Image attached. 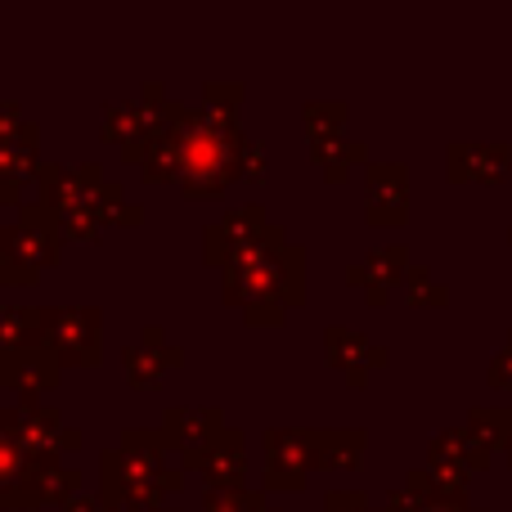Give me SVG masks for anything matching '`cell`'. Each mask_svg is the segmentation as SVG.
Returning a JSON list of instances; mask_svg holds the SVG:
<instances>
[{"label":"cell","mask_w":512,"mask_h":512,"mask_svg":"<svg viewBox=\"0 0 512 512\" xmlns=\"http://www.w3.org/2000/svg\"><path fill=\"white\" fill-rule=\"evenodd\" d=\"M445 171L454 185H499L512 171L508 140H454L445 153Z\"/></svg>","instance_id":"11"},{"label":"cell","mask_w":512,"mask_h":512,"mask_svg":"<svg viewBox=\"0 0 512 512\" xmlns=\"http://www.w3.org/2000/svg\"><path fill=\"white\" fill-rule=\"evenodd\" d=\"M490 459H495V450H486V445L472 436V427H441V432L427 441V468H445V472H463V477H472V472L490 468Z\"/></svg>","instance_id":"17"},{"label":"cell","mask_w":512,"mask_h":512,"mask_svg":"<svg viewBox=\"0 0 512 512\" xmlns=\"http://www.w3.org/2000/svg\"><path fill=\"white\" fill-rule=\"evenodd\" d=\"M369 436L360 427H324L319 432V454H315V472H337V468H355L364 459Z\"/></svg>","instance_id":"21"},{"label":"cell","mask_w":512,"mask_h":512,"mask_svg":"<svg viewBox=\"0 0 512 512\" xmlns=\"http://www.w3.org/2000/svg\"><path fill=\"white\" fill-rule=\"evenodd\" d=\"M122 364H126V378H131L135 387H153V382H162L171 369L185 364V351L171 346L158 324H149L140 333V342L122 346Z\"/></svg>","instance_id":"16"},{"label":"cell","mask_w":512,"mask_h":512,"mask_svg":"<svg viewBox=\"0 0 512 512\" xmlns=\"http://www.w3.org/2000/svg\"><path fill=\"white\" fill-rule=\"evenodd\" d=\"M225 427L230 423H225L221 405H176V409H167V418H162V432H167L171 450L180 454L185 468L207 450V445L221 441Z\"/></svg>","instance_id":"10"},{"label":"cell","mask_w":512,"mask_h":512,"mask_svg":"<svg viewBox=\"0 0 512 512\" xmlns=\"http://www.w3.org/2000/svg\"><path fill=\"white\" fill-rule=\"evenodd\" d=\"M324 355L333 369L346 373L351 387H369V373L373 369H387L391 351L378 342H369L364 333H351V328H328L324 333Z\"/></svg>","instance_id":"15"},{"label":"cell","mask_w":512,"mask_h":512,"mask_svg":"<svg viewBox=\"0 0 512 512\" xmlns=\"http://www.w3.org/2000/svg\"><path fill=\"white\" fill-rule=\"evenodd\" d=\"M99 499L113 512L167 508L185 490V468L162 427H131L117 450L99 454Z\"/></svg>","instance_id":"2"},{"label":"cell","mask_w":512,"mask_h":512,"mask_svg":"<svg viewBox=\"0 0 512 512\" xmlns=\"http://www.w3.org/2000/svg\"><path fill=\"white\" fill-rule=\"evenodd\" d=\"M265 512H274V508H265Z\"/></svg>","instance_id":"35"},{"label":"cell","mask_w":512,"mask_h":512,"mask_svg":"<svg viewBox=\"0 0 512 512\" xmlns=\"http://www.w3.org/2000/svg\"><path fill=\"white\" fill-rule=\"evenodd\" d=\"M486 382H490V387H495V391H512V328H508L504 346H499V351H495V360H490Z\"/></svg>","instance_id":"30"},{"label":"cell","mask_w":512,"mask_h":512,"mask_svg":"<svg viewBox=\"0 0 512 512\" xmlns=\"http://www.w3.org/2000/svg\"><path fill=\"white\" fill-rule=\"evenodd\" d=\"M243 149H248V135H243V126H239V113L207 108V104L189 108L180 189H185L189 198L221 194L230 180H243Z\"/></svg>","instance_id":"3"},{"label":"cell","mask_w":512,"mask_h":512,"mask_svg":"<svg viewBox=\"0 0 512 512\" xmlns=\"http://www.w3.org/2000/svg\"><path fill=\"white\" fill-rule=\"evenodd\" d=\"M185 122H189V108L176 117V122L153 126L149 144H144V158H140L144 180H153V185L180 180V171H185Z\"/></svg>","instance_id":"19"},{"label":"cell","mask_w":512,"mask_h":512,"mask_svg":"<svg viewBox=\"0 0 512 512\" xmlns=\"http://www.w3.org/2000/svg\"><path fill=\"white\" fill-rule=\"evenodd\" d=\"M63 378V364L54 360L50 346H27V351H9L0 355V387L18 391L23 400L50 396Z\"/></svg>","instance_id":"13"},{"label":"cell","mask_w":512,"mask_h":512,"mask_svg":"<svg viewBox=\"0 0 512 512\" xmlns=\"http://www.w3.org/2000/svg\"><path fill=\"white\" fill-rule=\"evenodd\" d=\"M63 225L41 198L23 203L14 225L0 230V283H36V274L50 270L63 248Z\"/></svg>","instance_id":"4"},{"label":"cell","mask_w":512,"mask_h":512,"mask_svg":"<svg viewBox=\"0 0 512 512\" xmlns=\"http://www.w3.org/2000/svg\"><path fill=\"white\" fill-rule=\"evenodd\" d=\"M104 185L108 180H104L99 162H68V167H63V162H41V171H36V189H41L36 198H41L54 216L90 207Z\"/></svg>","instance_id":"8"},{"label":"cell","mask_w":512,"mask_h":512,"mask_svg":"<svg viewBox=\"0 0 512 512\" xmlns=\"http://www.w3.org/2000/svg\"><path fill=\"white\" fill-rule=\"evenodd\" d=\"M0 436L32 459H63V450H81V436L63 427V418L41 400H18L14 409H0Z\"/></svg>","instance_id":"6"},{"label":"cell","mask_w":512,"mask_h":512,"mask_svg":"<svg viewBox=\"0 0 512 512\" xmlns=\"http://www.w3.org/2000/svg\"><path fill=\"white\" fill-rule=\"evenodd\" d=\"M189 468H198L207 477V490H243L248 486V445L234 427H225V436L216 445H207Z\"/></svg>","instance_id":"18"},{"label":"cell","mask_w":512,"mask_h":512,"mask_svg":"<svg viewBox=\"0 0 512 512\" xmlns=\"http://www.w3.org/2000/svg\"><path fill=\"white\" fill-rule=\"evenodd\" d=\"M319 432L310 427H270L265 432V490H306V472L315 468Z\"/></svg>","instance_id":"7"},{"label":"cell","mask_w":512,"mask_h":512,"mask_svg":"<svg viewBox=\"0 0 512 512\" xmlns=\"http://www.w3.org/2000/svg\"><path fill=\"white\" fill-rule=\"evenodd\" d=\"M265 490H207L203 495V512H265Z\"/></svg>","instance_id":"27"},{"label":"cell","mask_w":512,"mask_h":512,"mask_svg":"<svg viewBox=\"0 0 512 512\" xmlns=\"http://www.w3.org/2000/svg\"><path fill=\"white\" fill-rule=\"evenodd\" d=\"M265 176V149L261 140L248 135V149H243V180H261Z\"/></svg>","instance_id":"32"},{"label":"cell","mask_w":512,"mask_h":512,"mask_svg":"<svg viewBox=\"0 0 512 512\" xmlns=\"http://www.w3.org/2000/svg\"><path fill=\"white\" fill-rule=\"evenodd\" d=\"M324 512H373L364 490H328L324 495Z\"/></svg>","instance_id":"31"},{"label":"cell","mask_w":512,"mask_h":512,"mask_svg":"<svg viewBox=\"0 0 512 512\" xmlns=\"http://www.w3.org/2000/svg\"><path fill=\"white\" fill-rule=\"evenodd\" d=\"M409 248L405 243H387V248H369L360 256V261L346 265V283H355V288H364V297H369V306H382V301L391 297V288L396 283H405L409 274Z\"/></svg>","instance_id":"14"},{"label":"cell","mask_w":512,"mask_h":512,"mask_svg":"<svg viewBox=\"0 0 512 512\" xmlns=\"http://www.w3.org/2000/svg\"><path fill=\"white\" fill-rule=\"evenodd\" d=\"M468 427L486 450L504 454L508 468H512V409L508 405H477L468 409Z\"/></svg>","instance_id":"24"},{"label":"cell","mask_w":512,"mask_h":512,"mask_svg":"<svg viewBox=\"0 0 512 512\" xmlns=\"http://www.w3.org/2000/svg\"><path fill=\"white\" fill-rule=\"evenodd\" d=\"M243 99H248V90H243L239 81H212V86H203V104H207V108H225V113H239Z\"/></svg>","instance_id":"29"},{"label":"cell","mask_w":512,"mask_h":512,"mask_svg":"<svg viewBox=\"0 0 512 512\" xmlns=\"http://www.w3.org/2000/svg\"><path fill=\"white\" fill-rule=\"evenodd\" d=\"M310 158L324 171V180H346L351 167H369V149L360 140H346V135H333V140H310Z\"/></svg>","instance_id":"23"},{"label":"cell","mask_w":512,"mask_h":512,"mask_svg":"<svg viewBox=\"0 0 512 512\" xmlns=\"http://www.w3.org/2000/svg\"><path fill=\"white\" fill-rule=\"evenodd\" d=\"M0 104H5V99H0Z\"/></svg>","instance_id":"36"},{"label":"cell","mask_w":512,"mask_h":512,"mask_svg":"<svg viewBox=\"0 0 512 512\" xmlns=\"http://www.w3.org/2000/svg\"><path fill=\"white\" fill-rule=\"evenodd\" d=\"M149 512H180L176 504H167V508H149Z\"/></svg>","instance_id":"33"},{"label":"cell","mask_w":512,"mask_h":512,"mask_svg":"<svg viewBox=\"0 0 512 512\" xmlns=\"http://www.w3.org/2000/svg\"><path fill=\"white\" fill-rule=\"evenodd\" d=\"M270 216H265V203H243V207H230L216 225L203 230V261L207 265H230L239 252H248L265 230H270Z\"/></svg>","instance_id":"9"},{"label":"cell","mask_w":512,"mask_h":512,"mask_svg":"<svg viewBox=\"0 0 512 512\" xmlns=\"http://www.w3.org/2000/svg\"><path fill=\"white\" fill-rule=\"evenodd\" d=\"M364 212L373 225L409 221V167L405 162H369L364 167Z\"/></svg>","instance_id":"12"},{"label":"cell","mask_w":512,"mask_h":512,"mask_svg":"<svg viewBox=\"0 0 512 512\" xmlns=\"http://www.w3.org/2000/svg\"><path fill=\"white\" fill-rule=\"evenodd\" d=\"M387 512H486V508H472L468 495H436V499H423L414 495L409 486H396L387 495Z\"/></svg>","instance_id":"25"},{"label":"cell","mask_w":512,"mask_h":512,"mask_svg":"<svg viewBox=\"0 0 512 512\" xmlns=\"http://www.w3.org/2000/svg\"><path fill=\"white\" fill-rule=\"evenodd\" d=\"M45 346V319L41 306H0V355Z\"/></svg>","instance_id":"22"},{"label":"cell","mask_w":512,"mask_h":512,"mask_svg":"<svg viewBox=\"0 0 512 512\" xmlns=\"http://www.w3.org/2000/svg\"><path fill=\"white\" fill-rule=\"evenodd\" d=\"M508 243H512V225H508Z\"/></svg>","instance_id":"34"},{"label":"cell","mask_w":512,"mask_h":512,"mask_svg":"<svg viewBox=\"0 0 512 512\" xmlns=\"http://www.w3.org/2000/svg\"><path fill=\"white\" fill-rule=\"evenodd\" d=\"M405 301H409V306H450V288H445V283L436 279L427 265H409Z\"/></svg>","instance_id":"26"},{"label":"cell","mask_w":512,"mask_h":512,"mask_svg":"<svg viewBox=\"0 0 512 512\" xmlns=\"http://www.w3.org/2000/svg\"><path fill=\"white\" fill-rule=\"evenodd\" d=\"M45 346L68 369H90L104 355V310L99 306H41Z\"/></svg>","instance_id":"5"},{"label":"cell","mask_w":512,"mask_h":512,"mask_svg":"<svg viewBox=\"0 0 512 512\" xmlns=\"http://www.w3.org/2000/svg\"><path fill=\"white\" fill-rule=\"evenodd\" d=\"M153 113L140 104V99H122V104H108L104 108V135L113 144H122V158L126 162H140L144 158V144L153 135Z\"/></svg>","instance_id":"20"},{"label":"cell","mask_w":512,"mask_h":512,"mask_svg":"<svg viewBox=\"0 0 512 512\" xmlns=\"http://www.w3.org/2000/svg\"><path fill=\"white\" fill-rule=\"evenodd\" d=\"M301 288H306V252L288 243L283 225H270L248 252L225 265V301L261 328L283 324L288 306H301L306 297Z\"/></svg>","instance_id":"1"},{"label":"cell","mask_w":512,"mask_h":512,"mask_svg":"<svg viewBox=\"0 0 512 512\" xmlns=\"http://www.w3.org/2000/svg\"><path fill=\"white\" fill-rule=\"evenodd\" d=\"M346 126V104L337 99H319V104H306V131L310 140H333Z\"/></svg>","instance_id":"28"}]
</instances>
